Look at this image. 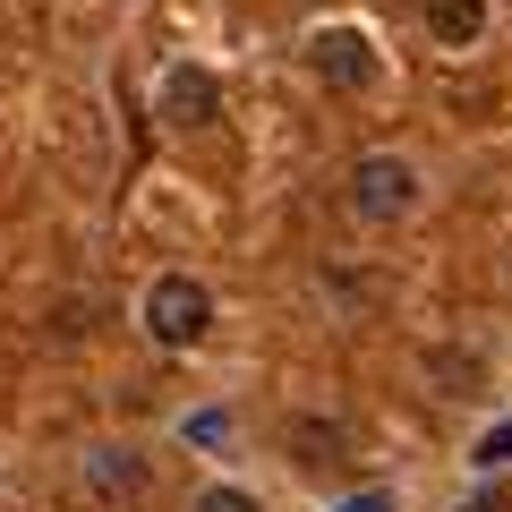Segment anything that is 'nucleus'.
Here are the masks:
<instances>
[{
  "instance_id": "f257e3e1",
  "label": "nucleus",
  "mask_w": 512,
  "mask_h": 512,
  "mask_svg": "<svg viewBox=\"0 0 512 512\" xmlns=\"http://www.w3.org/2000/svg\"><path fill=\"white\" fill-rule=\"evenodd\" d=\"M137 316H146V333L163 350H197L205 333H214V291H205L197 274H154L146 299H137Z\"/></svg>"
},
{
  "instance_id": "f03ea898",
  "label": "nucleus",
  "mask_w": 512,
  "mask_h": 512,
  "mask_svg": "<svg viewBox=\"0 0 512 512\" xmlns=\"http://www.w3.org/2000/svg\"><path fill=\"white\" fill-rule=\"evenodd\" d=\"M350 205H359V222H402L410 205H419V171L402 163V154H359V171H350Z\"/></svg>"
},
{
  "instance_id": "7ed1b4c3",
  "label": "nucleus",
  "mask_w": 512,
  "mask_h": 512,
  "mask_svg": "<svg viewBox=\"0 0 512 512\" xmlns=\"http://www.w3.org/2000/svg\"><path fill=\"white\" fill-rule=\"evenodd\" d=\"M308 69L325 77L333 94H367L376 86V43H367L359 26H325V35L308 43Z\"/></svg>"
},
{
  "instance_id": "20e7f679",
  "label": "nucleus",
  "mask_w": 512,
  "mask_h": 512,
  "mask_svg": "<svg viewBox=\"0 0 512 512\" xmlns=\"http://www.w3.org/2000/svg\"><path fill=\"white\" fill-rule=\"evenodd\" d=\"M154 111H163V128H205V120L222 111L214 69H171V77H163V103H154Z\"/></svg>"
},
{
  "instance_id": "39448f33",
  "label": "nucleus",
  "mask_w": 512,
  "mask_h": 512,
  "mask_svg": "<svg viewBox=\"0 0 512 512\" xmlns=\"http://www.w3.org/2000/svg\"><path fill=\"white\" fill-rule=\"evenodd\" d=\"M86 487L103 504H137L146 495V453H128V444H94L86 453Z\"/></svg>"
},
{
  "instance_id": "423d86ee",
  "label": "nucleus",
  "mask_w": 512,
  "mask_h": 512,
  "mask_svg": "<svg viewBox=\"0 0 512 512\" xmlns=\"http://www.w3.org/2000/svg\"><path fill=\"white\" fill-rule=\"evenodd\" d=\"M427 35L453 43V52L478 43V35H487V0H427Z\"/></svg>"
},
{
  "instance_id": "0eeeda50",
  "label": "nucleus",
  "mask_w": 512,
  "mask_h": 512,
  "mask_svg": "<svg viewBox=\"0 0 512 512\" xmlns=\"http://www.w3.org/2000/svg\"><path fill=\"white\" fill-rule=\"evenodd\" d=\"M188 512H265V504H256L248 487H231V478H214V487H197V495H188Z\"/></svg>"
},
{
  "instance_id": "6e6552de",
  "label": "nucleus",
  "mask_w": 512,
  "mask_h": 512,
  "mask_svg": "<svg viewBox=\"0 0 512 512\" xmlns=\"http://www.w3.org/2000/svg\"><path fill=\"white\" fill-rule=\"evenodd\" d=\"M299 461H342V427H299Z\"/></svg>"
},
{
  "instance_id": "1a4fd4ad",
  "label": "nucleus",
  "mask_w": 512,
  "mask_h": 512,
  "mask_svg": "<svg viewBox=\"0 0 512 512\" xmlns=\"http://www.w3.org/2000/svg\"><path fill=\"white\" fill-rule=\"evenodd\" d=\"M470 461H478V470H504V461H512V419H504V427H487Z\"/></svg>"
},
{
  "instance_id": "9d476101",
  "label": "nucleus",
  "mask_w": 512,
  "mask_h": 512,
  "mask_svg": "<svg viewBox=\"0 0 512 512\" xmlns=\"http://www.w3.org/2000/svg\"><path fill=\"white\" fill-rule=\"evenodd\" d=\"M180 436H188V444H222V436H231V419H222V410H197Z\"/></svg>"
},
{
  "instance_id": "9b49d317",
  "label": "nucleus",
  "mask_w": 512,
  "mask_h": 512,
  "mask_svg": "<svg viewBox=\"0 0 512 512\" xmlns=\"http://www.w3.org/2000/svg\"><path fill=\"white\" fill-rule=\"evenodd\" d=\"M333 512H393V487H367V495H350V504H333Z\"/></svg>"
},
{
  "instance_id": "f8f14e48",
  "label": "nucleus",
  "mask_w": 512,
  "mask_h": 512,
  "mask_svg": "<svg viewBox=\"0 0 512 512\" xmlns=\"http://www.w3.org/2000/svg\"><path fill=\"white\" fill-rule=\"evenodd\" d=\"M461 512H512V487H478V495H470Z\"/></svg>"
}]
</instances>
